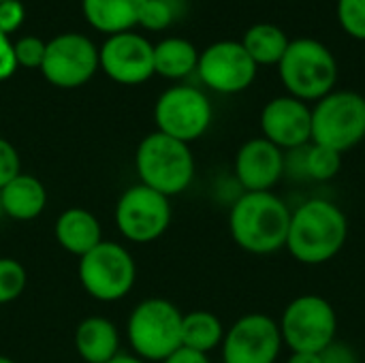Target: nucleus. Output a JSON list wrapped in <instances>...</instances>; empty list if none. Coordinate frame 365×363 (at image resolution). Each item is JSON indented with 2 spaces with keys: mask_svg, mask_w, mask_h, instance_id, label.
<instances>
[{
  "mask_svg": "<svg viewBox=\"0 0 365 363\" xmlns=\"http://www.w3.org/2000/svg\"><path fill=\"white\" fill-rule=\"evenodd\" d=\"M38 71L56 88H79L98 71V47L79 32L58 34L47 41L45 58Z\"/></svg>",
  "mask_w": 365,
  "mask_h": 363,
  "instance_id": "1a4fd4ad",
  "label": "nucleus"
},
{
  "mask_svg": "<svg viewBox=\"0 0 365 363\" xmlns=\"http://www.w3.org/2000/svg\"><path fill=\"white\" fill-rule=\"evenodd\" d=\"M47 205V190L34 175L19 173L4 188H0V208L13 220H32L43 214Z\"/></svg>",
  "mask_w": 365,
  "mask_h": 363,
  "instance_id": "6ab92c4d",
  "label": "nucleus"
},
{
  "mask_svg": "<svg viewBox=\"0 0 365 363\" xmlns=\"http://www.w3.org/2000/svg\"><path fill=\"white\" fill-rule=\"evenodd\" d=\"M163 363H210V359H207L205 353H199V351L180 347L175 353H171Z\"/></svg>",
  "mask_w": 365,
  "mask_h": 363,
  "instance_id": "473e14b6",
  "label": "nucleus"
},
{
  "mask_svg": "<svg viewBox=\"0 0 365 363\" xmlns=\"http://www.w3.org/2000/svg\"><path fill=\"white\" fill-rule=\"evenodd\" d=\"M342 169V154L319 145V143H308L302 148V171L306 178L317 180V182H327L334 180Z\"/></svg>",
  "mask_w": 365,
  "mask_h": 363,
  "instance_id": "b1692460",
  "label": "nucleus"
},
{
  "mask_svg": "<svg viewBox=\"0 0 365 363\" xmlns=\"http://www.w3.org/2000/svg\"><path fill=\"white\" fill-rule=\"evenodd\" d=\"M263 137L284 150L312 143V109L295 96H276L261 111Z\"/></svg>",
  "mask_w": 365,
  "mask_h": 363,
  "instance_id": "2eb2a0df",
  "label": "nucleus"
},
{
  "mask_svg": "<svg viewBox=\"0 0 365 363\" xmlns=\"http://www.w3.org/2000/svg\"><path fill=\"white\" fill-rule=\"evenodd\" d=\"M0 2H4V0H0Z\"/></svg>",
  "mask_w": 365,
  "mask_h": 363,
  "instance_id": "e433bc0d",
  "label": "nucleus"
},
{
  "mask_svg": "<svg viewBox=\"0 0 365 363\" xmlns=\"http://www.w3.org/2000/svg\"><path fill=\"white\" fill-rule=\"evenodd\" d=\"M26 17V9L19 0H4L0 2V34L11 36Z\"/></svg>",
  "mask_w": 365,
  "mask_h": 363,
  "instance_id": "c756f323",
  "label": "nucleus"
},
{
  "mask_svg": "<svg viewBox=\"0 0 365 363\" xmlns=\"http://www.w3.org/2000/svg\"><path fill=\"white\" fill-rule=\"evenodd\" d=\"M287 173L284 152L265 137L248 139L235 156V178L246 193L272 190Z\"/></svg>",
  "mask_w": 365,
  "mask_h": 363,
  "instance_id": "dca6fc26",
  "label": "nucleus"
},
{
  "mask_svg": "<svg viewBox=\"0 0 365 363\" xmlns=\"http://www.w3.org/2000/svg\"><path fill=\"white\" fill-rule=\"evenodd\" d=\"M197 73L214 92L235 94L246 90L257 77V62L242 41H216L199 53Z\"/></svg>",
  "mask_w": 365,
  "mask_h": 363,
  "instance_id": "ddd939ff",
  "label": "nucleus"
},
{
  "mask_svg": "<svg viewBox=\"0 0 365 363\" xmlns=\"http://www.w3.org/2000/svg\"><path fill=\"white\" fill-rule=\"evenodd\" d=\"M338 17L349 34L365 39V0H338Z\"/></svg>",
  "mask_w": 365,
  "mask_h": 363,
  "instance_id": "cd10ccee",
  "label": "nucleus"
},
{
  "mask_svg": "<svg viewBox=\"0 0 365 363\" xmlns=\"http://www.w3.org/2000/svg\"><path fill=\"white\" fill-rule=\"evenodd\" d=\"M225 340V327L214 312L207 310H192L182 319V347L210 353L218 349Z\"/></svg>",
  "mask_w": 365,
  "mask_h": 363,
  "instance_id": "4be33fe9",
  "label": "nucleus"
},
{
  "mask_svg": "<svg viewBox=\"0 0 365 363\" xmlns=\"http://www.w3.org/2000/svg\"><path fill=\"white\" fill-rule=\"evenodd\" d=\"M210 98L192 86H173L165 90L154 105L158 133L190 143L199 139L212 124Z\"/></svg>",
  "mask_w": 365,
  "mask_h": 363,
  "instance_id": "9d476101",
  "label": "nucleus"
},
{
  "mask_svg": "<svg viewBox=\"0 0 365 363\" xmlns=\"http://www.w3.org/2000/svg\"><path fill=\"white\" fill-rule=\"evenodd\" d=\"M115 225L130 242L148 244L158 240L171 225L169 197L143 184L126 188L115 205Z\"/></svg>",
  "mask_w": 365,
  "mask_h": 363,
  "instance_id": "9b49d317",
  "label": "nucleus"
},
{
  "mask_svg": "<svg viewBox=\"0 0 365 363\" xmlns=\"http://www.w3.org/2000/svg\"><path fill=\"white\" fill-rule=\"evenodd\" d=\"M349 220L346 214L331 201L310 199L291 212L287 235V250L306 265H321L331 261L346 244Z\"/></svg>",
  "mask_w": 365,
  "mask_h": 363,
  "instance_id": "f257e3e1",
  "label": "nucleus"
},
{
  "mask_svg": "<svg viewBox=\"0 0 365 363\" xmlns=\"http://www.w3.org/2000/svg\"><path fill=\"white\" fill-rule=\"evenodd\" d=\"M107 363H148L143 362V359H139V357H133V355H122V353H118L111 362Z\"/></svg>",
  "mask_w": 365,
  "mask_h": 363,
  "instance_id": "f704fd0d",
  "label": "nucleus"
},
{
  "mask_svg": "<svg viewBox=\"0 0 365 363\" xmlns=\"http://www.w3.org/2000/svg\"><path fill=\"white\" fill-rule=\"evenodd\" d=\"M0 363H15L13 359H9V357H4V355H0Z\"/></svg>",
  "mask_w": 365,
  "mask_h": 363,
  "instance_id": "c9c22d12",
  "label": "nucleus"
},
{
  "mask_svg": "<svg viewBox=\"0 0 365 363\" xmlns=\"http://www.w3.org/2000/svg\"><path fill=\"white\" fill-rule=\"evenodd\" d=\"M184 315L167 300L141 302L128 319V340L143 362H165L182 347Z\"/></svg>",
  "mask_w": 365,
  "mask_h": 363,
  "instance_id": "39448f33",
  "label": "nucleus"
},
{
  "mask_svg": "<svg viewBox=\"0 0 365 363\" xmlns=\"http://www.w3.org/2000/svg\"><path fill=\"white\" fill-rule=\"evenodd\" d=\"M45 45L47 41L38 39V36H21L13 43V51H15V60L17 66L24 68H41L43 58H45Z\"/></svg>",
  "mask_w": 365,
  "mask_h": 363,
  "instance_id": "bb28decb",
  "label": "nucleus"
},
{
  "mask_svg": "<svg viewBox=\"0 0 365 363\" xmlns=\"http://www.w3.org/2000/svg\"><path fill=\"white\" fill-rule=\"evenodd\" d=\"M282 83L299 101H321L338 79L336 56L317 39H295L278 62Z\"/></svg>",
  "mask_w": 365,
  "mask_h": 363,
  "instance_id": "20e7f679",
  "label": "nucleus"
},
{
  "mask_svg": "<svg viewBox=\"0 0 365 363\" xmlns=\"http://www.w3.org/2000/svg\"><path fill=\"white\" fill-rule=\"evenodd\" d=\"M79 280L86 293L98 302H118L130 293L137 267L130 252L115 242H101L79 259Z\"/></svg>",
  "mask_w": 365,
  "mask_h": 363,
  "instance_id": "6e6552de",
  "label": "nucleus"
},
{
  "mask_svg": "<svg viewBox=\"0 0 365 363\" xmlns=\"http://www.w3.org/2000/svg\"><path fill=\"white\" fill-rule=\"evenodd\" d=\"M75 347L83 362L107 363L118 355L120 336L111 321L103 317H90L79 323L75 332Z\"/></svg>",
  "mask_w": 365,
  "mask_h": 363,
  "instance_id": "aec40b11",
  "label": "nucleus"
},
{
  "mask_svg": "<svg viewBox=\"0 0 365 363\" xmlns=\"http://www.w3.org/2000/svg\"><path fill=\"white\" fill-rule=\"evenodd\" d=\"M280 325L261 312L242 317L225 332V363H276L282 349Z\"/></svg>",
  "mask_w": 365,
  "mask_h": 363,
  "instance_id": "f8f14e48",
  "label": "nucleus"
},
{
  "mask_svg": "<svg viewBox=\"0 0 365 363\" xmlns=\"http://www.w3.org/2000/svg\"><path fill=\"white\" fill-rule=\"evenodd\" d=\"M287 363H323V359L314 353H293Z\"/></svg>",
  "mask_w": 365,
  "mask_h": 363,
  "instance_id": "72a5a7b5",
  "label": "nucleus"
},
{
  "mask_svg": "<svg viewBox=\"0 0 365 363\" xmlns=\"http://www.w3.org/2000/svg\"><path fill=\"white\" fill-rule=\"evenodd\" d=\"M199 51L182 36H169L154 45V75L167 79H182L197 71Z\"/></svg>",
  "mask_w": 365,
  "mask_h": 363,
  "instance_id": "412c9836",
  "label": "nucleus"
},
{
  "mask_svg": "<svg viewBox=\"0 0 365 363\" xmlns=\"http://www.w3.org/2000/svg\"><path fill=\"white\" fill-rule=\"evenodd\" d=\"M321 359H323V363H357L355 353H353L346 344H342V342L329 344V347L321 353Z\"/></svg>",
  "mask_w": 365,
  "mask_h": 363,
  "instance_id": "2f4dec72",
  "label": "nucleus"
},
{
  "mask_svg": "<svg viewBox=\"0 0 365 363\" xmlns=\"http://www.w3.org/2000/svg\"><path fill=\"white\" fill-rule=\"evenodd\" d=\"M173 19H175V6L171 0H145L137 26L152 30V32H160Z\"/></svg>",
  "mask_w": 365,
  "mask_h": 363,
  "instance_id": "a878e982",
  "label": "nucleus"
},
{
  "mask_svg": "<svg viewBox=\"0 0 365 363\" xmlns=\"http://www.w3.org/2000/svg\"><path fill=\"white\" fill-rule=\"evenodd\" d=\"M365 139V98L359 92L334 90L312 109V143L346 152Z\"/></svg>",
  "mask_w": 365,
  "mask_h": 363,
  "instance_id": "423d86ee",
  "label": "nucleus"
},
{
  "mask_svg": "<svg viewBox=\"0 0 365 363\" xmlns=\"http://www.w3.org/2000/svg\"><path fill=\"white\" fill-rule=\"evenodd\" d=\"M135 165L141 184L165 197L184 193L195 178V158L188 143L158 131L139 143Z\"/></svg>",
  "mask_w": 365,
  "mask_h": 363,
  "instance_id": "7ed1b4c3",
  "label": "nucleus"
},
{
  "mask_svg": "<svg viewBox=\"0 0 365 363\" xmlns=\"http://www.w3.org/2000/svg\"><path fill=\"white\" fill-rule=\"evenodd\" d=\"M291 210L272 190L244 193L231 208L233 242L252 255H272L287 246Z\"/></svg>",
  "mask_w": 365,
  "mask_h": 363,
  "instance_id": "f03ea898",
  "label": "nucleus"
},
{
  "mask_svg": "<svg viewBox=\"0 0 365 363\" xmlns=\"http://www.w3.org/2000/svg\"><path fill=\"white\" fill-rule=\"evenodd\" d=\"M26 289V270L15 259H0V304L17 300Z\"/></svg>",
  "mask_w": 365,
  "mask_h": 363,
  "instance_id": "393cba45",
  "label": "nucleus"
},
{
  "mask_svg": "<svg viewBox=\"0 0 365 363\" xmlns=\"http://www.w3.org/2000/svg\"><path fill=\"white\" fill-rule=\"evenodd\" d=\"M282 342L293 353L321 355L336 342L338 317L334 306L319 295H299L282 312Z\"/></svg>",
  "mask_w": 365,
  "mask_h": 363,
  "instance_id": "0eeeda50",
  "label": "nucleus"
},
{
  "mask_svg": "<svg viewBox=\"0 0 365 363\" xmlns=\"http://www.w3.org/2000/svg\"><path fill=\"white\" fill-rule=\"evenodd\" d=\"M17 71V60L13 51V41L0 34V81H6Z\"/></svg>",
  "mask_w": 365,
  "mask_h": 363,
  "instance_id": "7c9ffc66",
  "label": "nucleus"
},
{
  "mask_svg": "<svg viewBox=\"0 0 365 363\" xmlns=\"http://www.w3.org/2000/svg\"><path fill=\"white\" fill-rule=\"evenodd\" d=\"M289 36L274 24H255L242 39L244 49L259 64H278L289 47Z\"/></svg>",
  "mask_w": 365,
  "mask_h": 363,
  "instance_id": "5701e85b",
  "label": "nucleus"
},
{
  "mask_svg": "<svg viewBox=\"0 0 365 363\" xmlns=\"http://www.w3.org/2000/svg\"><path fill=\"white\" fill-rule=\"evenodd\" d=\"M98 66L115 83H145L154 75V45L133 30L111 34L98 49Z\"/></svg>",
  "mask_w": 365,
  "mask_h": 363,
  "instance_id": "4468645a",
  "label": "nucleus"
},
{
  "mask_svg": "<svg viewBox=\"0 0 365 363\" xmlns=\"http://www.w3.org/2000/svg\"><path fill=\"white\" fill-rule=\"evenodd\" d=\"M58 244L79 259L103 242V231L94 214L83 208H68L56 220Z\"/></svg>",
  "mask_w": 365,
  "mask_h": 363,
  "instance_id": "f3484780",
  "label": "nucleus"
},
{
  "mask_svg": "<svg viewBox=\"0 0 365 363\" xmlns=\"http://www.w3.org/2000/svg\"><path fill=\"white\" fill-rule=\"evenodd\" d=\"M145 0H81V11L86 21L111 36L128 32L139 24V15Z\"/></svg>",
  "mask_w": 365,
  "mask_h": 363,
  "instance_id": "a211bd4d",
  "label": "nucleus"
},
{
  "mask_svg": "<svg viewBox=\"0 0 365 363\" xmlns=\"http://www.w3.org/2000/svg\"><path fill=\"white\" fill-rule=\"evenodd\" d=\"M21 173V160L15 145L0 137V188H4L15 175Z\"/></svg>",
  "mask_w": 365,
  "mask_h": 363,
  "instance_id": "c85d7f7f",
  "label": "nucleus"
}]
</instances>
